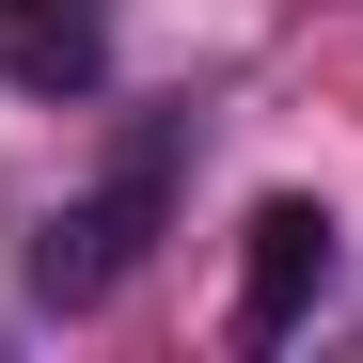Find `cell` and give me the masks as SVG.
Wrapping results in <instances>:
<instances>
[{
	"label": "cell",
	"instance_id": "3957f363",
	"mask_svg": "<svg viewBox=\"0 0 363 363\" xmlns=\"http://www.w3.org/2000/svg\"><path fill=\"white\" fill-rule=\"evenodd\" d=\"M0 79L16 95H95L111 79V0H0Z\"/></svg>",
	"mask_w": 363,
	"mask_h": 363
},
{
	"label": "cell",
	"instance_id": "6da1fadb",
	"mask_svg": "<svg viewBox=\"0 0 363 363\" xmlns=\"http://www.w3.org/2000/svg\"><path fill=\"white\" fill-rule=\"evenodd\" d=\"M174 158H190V127H143L79 206H48V237H32V316H95V300L143 284L158 221H174Z\"/></svg>",
	"mask_w": 363,
	"mask_h": 363
},
{
	"label": "cell",
	"instance_id": "7a4b0ae2",
	"mask_svg": "<svg viewBox=\"0 0 363 363\" xmlns=\"http://www.w3.org/2000/svg\"><path fill=\"white\" fill-rule=\"evenodd\" d=\"M316 284H332V206L269 190L253 237H237V347H284L300 316H316Z\"/></svg>",
	"mask_w": 363,
	"mask_h": 363
}]
</instances>
